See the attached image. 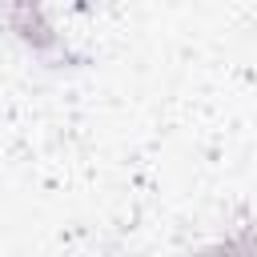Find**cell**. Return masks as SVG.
Returning a JSON list of instances; mask_svg holds the SVG:
<instances>
[{"label":"cell","mask_w":257,"mask_h":257,"mask_svg":"<svg viewBox=\"0 0 257 257\" xmlns=\"http://www.w3.org/2000/svg\"><path fill=\"white\" fill-rule=\"evenodd\" d=\"M0 24H4V32L16 40V44H24L40 64H48V68H64V64H84V56H76L72 48H68V40L56 32V24H52V16L40 8V4H8V8H0Z\"/></svg>","instance_id":"6da1fadb"},{"label":"cell","mask_w":257,"mask_h":257,"mask_svg":"<svg viewBox=\"0 0 257 257\" xmlns=\"http://www.w3.org/2000/svg\"><path fill=\"white\" fill-rule=\"evenodd\" d=\"M193 257H257V225H237L225 237L201 245Z\"/></svg>","instance_id":"7a4b0ae2"}]
</instances>
